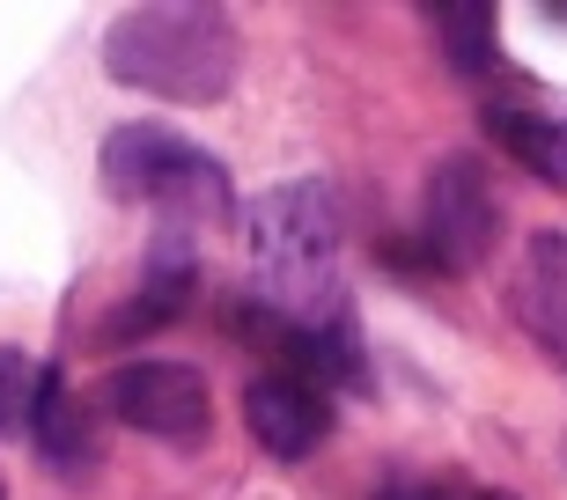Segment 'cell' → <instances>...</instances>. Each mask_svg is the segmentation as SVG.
I'll list each match as a JSON object with an SVG mask.
<instances>
[{"instance_id": "cell-13", "label": "cell", "mask_w": 567, "mask_h": 500, "mask_svg": "<svg viewBox=\"0 0 567 500\" xmlns=\"http://www.w3.org/2000/svg\"><path fill=\"white\" fill-rule=\"evenodd\" d=\"M377 500H435V493H427V486H383Z\"/></svg>"}, {"instance_id": "cell-4", "label": "cell", "mask_w": 567, "mask_h": 500, "mask_svg": "<svg viewBox=\"0 0 567 500\" xmlns=\"http://www.w3.org/2000/svg\"><path fill=\"white\" fill-rule=\"evenodd\" d=\"M502 229V207H494V185L472 155H450V163L427 177V213H421V250L442 272H472L494 250Z\"/></svg>"}, {"instance_id": "cell-5", "label": "cell", "mask_w": 567, "mask_h": 500, "mask_svg": "<svg viewBox=\"0 0 567 500\" xmlns=\"http://www.w3.org/2000/svg\"><path fill=\"white\" fill-rule=\"evenodd\" d=\"M104 405L111 419H126L133 435H163V441H199L207 435V375L185 361H133V368L104 375Z\"/></svg>"}, {"instance_id": "cell-3", "label": "cell", "mask_w": 567, "mask_h": 500, "mask_svg": "<svg viewBox=\"0 0 567 500\" xmlns=\"http://www.w3.org/2000/svg\"><path fill=\"white\" fill-rule=\"evenodd\" d=\"M104 191L163 213H229V177L207 147L177 140L169 125H118L104 140Z\"/></svg>"}, {"instance_id": "cell-8", "label": "cell", "mask_w": 567, "mask_h": 500, "mask_svg": "<svg viewBox=\"0 0 567 500\" xmlns=\"http://www.w3.org/2000/svg\"><path fill=\"white\" fill-rule=\"evenodd\" d=\"M516 310H524V324L538 332V346L567 368V236H530Z\"/></svg>"}, {"instance_id": "cell-14", "label": "cell", "mask_w": 567, "mask_h": 500, "mask_svg": "<svg viewBox=\"0 0 567 500\" xmlns=\"http://www.w3.org/2000/svg\"><path fill=\"white\" fill-rule=\"evenodd\" d=\"M480 500H508V493H480Z\"/></svg>"}, {"instance_id": "cell-1", "label": "cell", "mask_w": 567, "mask_h": 500, "mask_svg": "<svg viewBox=\"0 0 567 500\" xmlns=\"http://www.w3.org/2000/svg\"><path fill=\"white\" fill-rule=\"evenodd\" d=\"M111 82L169 96V104H221L236 82V22L207 0H155L126 8L104 38Z\"/></svg>"}, {"instance_id": "cell-12", "label": "cell", "mask_w": 567, "mask_h": 500, "mask_svg": "<svg viewBox=\"0 0 567 500\" xmlns=\"http://www.w3.org/2000/svg\"><path fill=\"white\" fill-rule=\"evenodd\" d=\"M38 383L44 368L16 346H0V435H30V413H38Z\"/></svg>"}, {"instance_id": "cell-6", "label": "cell", "mask_w": 567, "mask_h": 500, "mask_svg": "<svg viewBox=\"0 0 567 500\" xmlns=\"http://www.w3.org/2000/svg\"><path fill=\"white\" fill-rule=\"evenodd\" d=\"M244 427L258 435V449H274L280 463H295L332 435V397H324V383H310V375L266 368V375H251V390H244Z\"/></svg>"}, {"instance_id": "cell-10", "label": "cell", "mask_w": 567, "mask_h": 500, "mask_svg": "<svg viewBox=\"0 0 567 500\" xmlns=\"http://www.w3.org/2000/svg\"><path fill=\"white\" fill-rule=\"evenodd\" d=\"M486 133H494L524 169H538L546 185L567 191V118L546 125V118H530V111H516V104H486Z\"/></svg>"}, {"instance_id": "cell-9", "label": "cell", "mask_w": 567, "mask_h": 500, "mask_svg": "<svg viewBox=\"0 0 567 500\" xmlns=\"http://www.w3.org/2000/svg\"><path fill=\"white\" fill-rule=\"evenodd\" d=\"M30 441L44 449V463H52L60 479H82L89 463H96V449H89V419H82V405H74V390H66V375H60V368H44V383H38Z\"/></svg>"}, {"instance_id": "cell-11", "label": "cell", "mask_w": 567, "mask_h": 500, "mask_svg": "<svg viewBox=\"0 0 567 500\" xmlns=\"http://www.w3.org/2000/svg\"><path fill=\"white\" fill-rule=\"evenodd\" d=\"M427 22H435V38L457 74H486L494 66V8L486 0H442V8H427Z\"/></svg>"}, {"instance_id": "cell-7", "label": "cell", "mask_w": 567, "mask_h": 500, "mask_svg": "<svg viewBox=\"0 0 567 500\" xmlns=\"http://www.w3.org/2000/svg\"><path fill=\"white\" fill-rule=\"evenodd\" d=\"M192 294H199V272H192L185 250H155V265L141 272V294H133L126 310L104 316V346H118V338H141V332H163V324H177V316L192 310Z\"/></svg>"}, {"instance_id": "cell-2", "label": "cell", "mask_w": 567, "mask_h": 500, "mask_svg": "<svg viewBox=\"0 0 567 500\" xmlns=\"http://www.w3.org/2000/svg\"><path fill=\"white\" fill-rule=\"evenodd\" d=\"M258 302L288 324H347L339 294V207L324 185H280L251 213Z\"/></svg>"}]
</instances>
